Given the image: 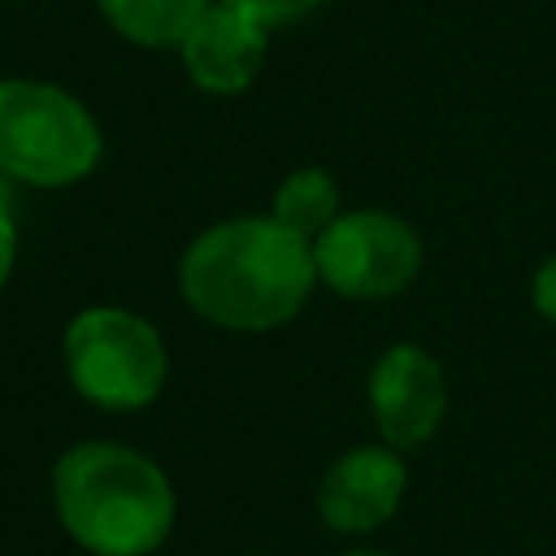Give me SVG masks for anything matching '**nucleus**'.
I'll return each instance as SVG.
<instances>
[{
    "mask_svg": "<svg viewBox=\"0 0 556 556\" xmlns=\"http://www.w3.org/2000/svg\"><path fill=\"white\" fill-rule=\"evenodd\" d=\"M313 243L278 217H226L200 230L178 261L182 304L222 330L287 326L313 295Z\"/></svg>",
    "mask_w": 556,
    "mask_h": 556,
    "instance_id": "obj_1",
    "label": "nucleus"
},
{
    "mask_svg": "<svg viewBox=\"0 0 556 556\" xmlns=\"http://www.w3.org/2000/svg\"><path fill=\"white\" fill-rule=\"evenodd\" d=\"M52 508L91 556H152L174 526V486L139 447L83 439L52 465Z\"/></svg>",
    "mask_w": 556,
    "mask_h": 556,
    "instance_id": "obj_2",
    "label": "nucleus"
},
{
    "mask_svg": "<svg viewBox=\"0 0 556 556\" xmlns=\"http://www.w3.org/2000/svg\"><path fill=\"white\" fill-rule=\"evenodd\" d=\"M104 156L91 109L43 78H0V174L26 187H74Z\"/></svg>",
    "mask_w": 556,
    "mask_h": 556,
    "instance_id": "obj_3",
    "label": "nucleus"
},
{
    "mask_svg": "<svg viewBox=\"0 0 556 556\" xmlns=\"http://www.w3.org/2000/svg\"><path fill=\"white\" fill-rule=\"evenodd\" d=\"M61 348L70 387L87 404L113 413L152 404L169 374L161 330L122 304H91L74 313Z\"/></svg>",
    "mask_w": 556,
    "mask_h": 556,
    "instance_id": "obj_4",
    "label": "nucleus"
},
{
    "mask_svg": "<svg viewBox=\"0 0 556 556\" xmlns=\"http://www.w3.org/2000/svg\"><path fill=\"white\" fill-rule=\"evenodd\" d=\"M313 265L343 300H387L417 278L421 239L387 208H348L313 239Z\"/></svg>",
    "mask_w": 556,
    "mask_h": 556,
    "instance_id": "obj_5",
    "label": "nucleus"
},
{
    "mask_svg": "<svg viewBox=\"0 0 556 556\" xmlns=\"http://www.w3.org/2000/svg\"><path fill=\"white\" fill-rule=\"evenodd\" d=\"M369 408L378 434L395 452H417L447 413V378L443 365L417 343H391L369 369Z\"/></svg>",
    "mask_w": 556,
    "mask_h": 556,
    "instance_id": "obj_6",
    "label": "nucleus"
},
{
    "mask_svg": "<svg viewBox=\"0 0 556 556\" xmlns=\"http://www.w3.org/2000/svg\"><path fill=\"white\" fill-rule=\"evenodd\" d=\"M408 469L395 447L361 443L348 447L317 486V517L339 534H369L387 526L404 500Z\"/></svg>",
    "mask_w": 556,
    "mask_h": 556,
    "instance_id": "obj_7",
    "label": "nucleus"
},
{
    "mask_svg": "<svg viewBox=\"0 0 556 556\" xmlns=\"http://www.w3.org/2000/svg\"><path fill=\"white\" fill-rule=\"evenodd\" d=\"M265 43H269V30L256 17H248L235 4L213 0L204 9V17L187 30V39L178 43V56H182L187 78L200 91L239 96L256 83L261 65H265Z\"/></svg>",
    "mask_w": 556,
    "mask_h": 556,
    "instance_id": "obj_8",
    "label": "nucleus"
},
{
    "mask_svg": "<svg viewBox=\"0 0 556 556\" xmlns=\"http://www.w3.org/2000/svg\"><path fill=\"white\" fill-rule=\"evenodd\" d=\"M213 0H96L100 17L139 48H178Z\"/></svg>",
    "mask_w": 556,
    "mask_h": 556,
    "instance_id": "obj_9",
    "label": "nucleus"
},
{
    "mask_svg": "<svg viewBox=\"0 0 556 556\" xmlns=\"http://www.w3.org/2000/svg\"><path fill=\"white\" fill-rule=\"evenodd\" d=\"M339 182L317 169V165H304V169H291L278 191H274V204H269V217H278L287 230L304 235L308 243L339 217Z\"/></svg>",
    "mask_w": 556,
    "mask_h": 556,
    "instance_id": "obj_10",
    "label": "nucleus"
},
{
    "mask_svg": "<svg viewBox=\"0 0 556 556\" xmlns=\"http://www.w3.org/2000/svg\"><path fill=\"white\" fill-rule=\"evenodd\" d=\"M222 4H235L243 9L248 17H256L265 30H278V26H291L300 17H308L313 9H321L326 0H222Z\"/></svg>",
    "mask_w": 556,
    "mask_h": 556,
    "instance_id": "obj_11",
    "label": "nucleus"
},
{
    "mask_svg": "<svg viewBox=\"0 0 556 556\" xmlns=\"http://www.w3.org/2000/svg\"><path fill=\"white\" fill-rule=\"evenodd\" d=\"M530 300H534V308L556 326V252L534 269V278H530Z\"/></svg>",
    "mask_w": 556,
    "mask_h": 556,
    "instance_id": "obj_12",
    "label": "nucleus"
},
{
    "mask_svg": "<svg viewBox=\"0 0 556 556\" xmlns=\"http://www.w3.org/2000/svg\"><path fill=\"white\" fill-rule=\"evenodd\" d=\"M13 261H17V222H13V204H9V191L0 187V291L13 274Z\"/></svg>",
    "mask_w": 556,
    "mask_h": 556,
    "instance_id": "obj_13",
    "label": "nucleus"
},
{
    "mask_svg": "<svg viewBox=\"0 0 556 556\" xmlns=\"http://www.w3.org/2000/svg\"><path fill=\"white\" fill-rule=\"evenodd\" d=\"M343 556H382V552H343Z\"/></svg>",
    "mask_w": 556,
    "mask_h": 556,
    "instance_id": "obj_14",
    "label": "nucleus"
}]
</instances>
